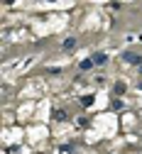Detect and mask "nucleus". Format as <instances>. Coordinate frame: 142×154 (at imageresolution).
Masks as SVG:
<instances>
[{
  "instance_id": "nucleus-1",
  "label": "nucleus",
  "mask_w": 142,
  "mask_h": 154,
  "mask_svg": "<svg viewBox=\"0 0 142 154\" xmlns=\"http://www.w3.org/2000/svg\"><path fill=\"white\" fill-rule=\"evenodd\" d=\"M125 61L128 64H142V56L140 54H125Z\"/></svg>"
},
{
  "instance_id": "nucleus-2",
  "label": "nucleus",
  "mask_w": 142,
  "mask_h": 154,
  "mask_svg": "<svg viewBox=\"0 0 142 154\" xmlns=\"http://www.w3.org/2000/svg\"><path fill=\"white\" fill-rule=\"evenodd\" d=\"M106 61H108V56H106V54H96V56H93V64H98V66H103Z\"/></svg>"
},
{
  "instance_id": "nucleus-3",
  "label": "nucleus",
  "mask_w": 142,
  "mask_h": 154,
  "mask_svg": "<svg viewBox=\"0 0 142 154\" xmlns=\"http://www.w3.org/2000/svg\"><path fill=\"white\" fill-rule=\"evenodd\" d=\"M66 115H69L66 110H54V118H56L59 122H62V120H66Z\"/></svg>"
},
{
  "instance_id": "nucleus-4",
  "label": "nucleus",
  "mask_w": 142,
  "mask_h": 154,
  "mask_svg": "<svg viewBox=\"0 0 142 154\" xmlns=\"http://www.w3.org/2000/svg\"><path fill=\"white\" fill-rule=\"evenodd\" d=\"M76 47V39H74V37H69V39L64 42V49H74Z\"/></svg>"
},
{
  "instance_id": "nucleus-5",
  "label": "nucleus",
  "mask_w": 142,
  "mask_h": 154,
  "mask_svg": "<svg viewBox=\"0 0 142 154\" xmlns=\"http://www.w3.org/2000/svg\"><path fill=\"white\" fill-rule=\"evenodd\" d=\"M91 66H93V59H86V61H81V69H84V71H86V69H91Z\"/></svg>"
}]
</instances>
